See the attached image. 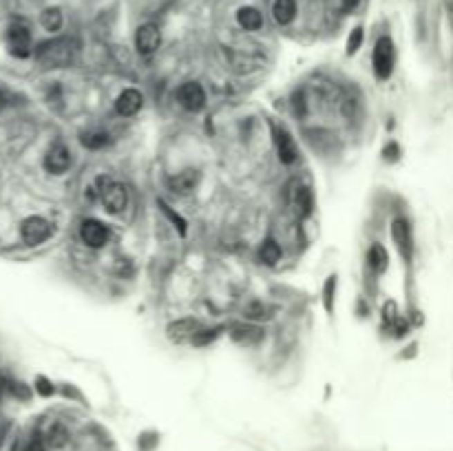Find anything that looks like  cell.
I'll use <instances>...</instances> for the list:
<instances>
[{
    "mask_svg": "<svg viewBox=\"0 0 453 451\" xmlns=\"http://www.w3.org/2000/svg\"><path fill=\"white\" fill-rule=\"evenodd\" d=\"M75 55V42L71 38H53L38 44L36 60L44 69H60V66L71 64Z\"/></svg>",
    "mask_w": 453,
    "mask_h": 451,
    "instance_id": "cell-1",
    "label": "cell"
},
{
    "mask_svg": "<svg viewBox=\"0 0 453 451\" xmlns=\"http://www.w3.org/2000/svg\"><path fill=\"white\" fill-rule=\"evenodd\" d=\"M98 195L104 204L107 212L111 215H120L129 204V193L122 184L113 182L111 177H98Z\"/></svg>",
    "mask_w": 453,
    "mask_h": 451,
    "instance_id": "cell-2",
    "label": "cell"
},
{
    "mask_svg": "<svg viewBox=\"0 0 453 451\" xmlns=\"http://www.w3.org/2000/svg\"><path fill=\"white\" fill-rule=\"evenodd\" d=\"M371 64H373V75L378 80H389L394 73V64H396V51H394V42L389 36H380L373 44V53H371Z\"/></svg>",
    "mask_w": 453,
    "mask_h": 451,
    "instance_id": "cell-3",
    "label": "cell"
},
{
    "mask_svg": "<svg viewBox=\"0 0 453 451\" xmlns=\"http://www.w3.org/2000/svg\"><path fill=\"white\" fill-rule=\"evenodd\" d=\"M53 228L51 223L44 219V217H27L20 226V234H22V241L27 246H40L42 241H47L51 237Z\"/></svg>",
    "mask_w": 453,
    "mask_h": 451,
    "instance_id": "cell-4",
    "label": "cell"
},
{
    "mask_svg": "<svg viewBox=\"0 0 453 451\" xmlns=\"http://www.w3.org/2000/svg\"><path fill=\"white\" fill-rule=\"evenodd\" d=\"M7 44H9V53L16 55V58H29L31 55V31L27 25L22 22H14L7 29Z\"/></svg>",
    "mask_w": 453,
    "mask_h": 451,
    "instance_id": "cell-5",
    "label": "cell"
},
{
    "mask_svg": "<svg viewBox=\"0 0 453 451\" xmlns=\"http://www.w3.org/2000/svg\"><path fill=\"white\" fill-rule=\"evenodd\" d=\"M177 102L190 113H199L206 107V91L199 82H184L177 89Z\"/></svg>",
    "mask_w": 453,
    "mask_h": 451,
    "instance_id": "cell-6",
    "label": "cell"
},
{
    "mask_svg": "<svg viewBox=\"0 0 453 451\" xmlns=\"http://www.w3.org/2000/svg\"><path fill=\"white\" fill-rule=\"evenodd\" d=\"M160 44H162V31L153 22H146V25L138 27V31H135V49H138V53L151 55L160 49Z\"/></svg>",
    "mask_w": 453,
    "mask_h": 451,
    "instance_id": "cell-7",
    "label": "cell"
},
{
    "mask_svg": "<svg viewBox=\"0 0 453 451\" xmlns=\"http://www.w3.org/2000/svg\"><path fill=\"white\" fill-rule=\"evenodd\" d=\"M111 230L107 223H102L100 219H84L80 223V239L89 248H102L109 243Z\"/></svg>",
    "mask_w": 453,
    "mask_h": 451,
    "instance_id": "cell-8",
    "label": "cell"
},
{
    "mask_svg": "<svg viewBox=\"0 0 453 451\" xmlns=\"http://www.w3.org/2000/svg\"><path fill=\"white\" fill-rule=\"evenodd\" d=\"M71 151L66 149L64 144H53L51 149L44 155V168L51 173V175H62L71 168Z\"/></svg>",
    "mask_w": 453,
    "mask_h": 451,
    "instance_id": "cell-9",
    "label": "cell"
},
{
    "mask_svg": "<svg viewBox=\"0 0 453 451\" xmlns=\"http://www.w3.org/2000/svg\"><path fill=\"white\" fill-rule=\"evenodd\" d=\"M203 328V325L197 321V319H179V321H173L168 323L166 328V336L171 343H190L195 334Z\"/></svg>",
    "mask_w": 453,
    "mask_h": 451,
    "instance_id": "cell-10",
    "label": "cell"
},
{
    "mask_svg": "<svg viewBox=\"0 0 453 451\" xmlns=\"http://www.w3.org/2000/svg\"><path fill=\"white\" fill-rule=\"evenodd\" d=\"M391 239L396 248H398V252L403 255V259L409 261L412 252H414V239H412V228H409V223H407V219L398 217L391 221Z\"/></svg>",
    "mask_w": 453,
    "mask_h": 451,
    "instance_id": "cell-11",
    "label": "cell"
},
{
    "mask_svg": "<svg viewBox=\"0 0 453 451\" xmlns=\"http://www.w3.org/2000/svg\"><path fill=\"white\" fill-rule=\"evenodd\" d=\"M230 336L237 345L250 347V345L261 343L266 332H264V328H259V325H252V323H237V325H232Z\"/></svg>",
    "mask_w": 453,
    "mask_h": 451,
    "instance_id": "cell-12",
    "label": "cell"
},
{
    "mask_svg": "<svg viewBox=\"0 0 453 451\" xmlns=\"http://www.w3.org/2000/svg\"><path fill=\"white\" fill-rule=\"evenodd\" d=\"M144 107V95L138 89H124L115 100V111L124 118H131L135 113H140Z\"/></svg>",
    "mask_w": 453,
    "mask_h": 451,
    "instance_id": "cell-13",
    "label": "cell"
},
{
    "mask_svg": "<svg viewBox=\"0 0 453 451\" xmlns=\"http://www.w3.org/2000/svg\"><path fill=\"white\" fill-rule=\"evenodd\" d=\"M199 171L197 168H186V171H181V173H177L175 177H171L168 179V186H171V190L173 193H177V195H190L192 190L197 188V184H199Z\"/></svg>",
    "mask_w": 453,
    "mask_h": 451,
    "instance_id": "cell-14",
    "label": "cell"
},
{
    "mask_svg": "<svg viewBox=\"0 0 453 451\" xmlns=\"http://www.w3.org/2000/svg\"><path fill=\"white\" fill-rule=\"evenodd\" d=\"M277 153H279L281 164H286V166H290L299 160L297 142H294V138L286 129H279V133H277Z\"/></svg>",
    "mask_w": 453,
    "mask_h": 451,
    "instance_id": "cell-15",
    "label": "cell"
},
{
    "mask_svg": "<svg viewBox=\"0 0 453 451\" xmlns=\"http://www.w3.org/2000/svg\"><path fill=\"white\" fill-rule=\"evenodd\" d=\"M237 22H239V27L243 31H259L264 27V16L257 7L246 5L237 9Z\"/></svg>",
    "mask_w": 453,
    "mask_h": 451,
    "instance_id": "cell-16",
    "label": "cell"
},
{
    "mask_svg": "<svg viewBox=\"0 0 453 451\" xmlns=\"http://www.w3.org/2000/svg\"><path fill=\"white\" fill-rule=\"evenodd\" d=\"M272 18L281 27L290 25L297 18V0H275V5H272Z\"/></svg>",
    "mask_w": 453,
    "mask_h": 451,
    "instance_id": "cell-17",
    "label": "cell"
},
{
    "mask_svg": "<svg viewBox=\"0 0 453 451\" xmlns=\"http://www.w3.org/2000/svg\"><path fill=\"white\" fill-rule=\"evenodd\" d=\"M294 208H297L299 217H308L312 212L314 197H312V190L308 186H297V190H294Z\"/></svg>",
    "mask_w": 453,
    "mask_h": 451,
    "instance_id": "cell-18",
    "label": "cell"
},
{
    "mask_svg": "<svg viewBox=\"0 0 453 451\" xmlns=\"http://www.w3.org/2000/svg\"><path fill=\"white\" fill-rule=\"evenodd\" d=\"M367 261H369V268L373 270L376 275H382L385 270L389 268V255L387 250L380 246V243H373L367 252Z\"/></svg>",
    "mask_w": 453,
    "mask_h": 451,
    "instance_id": "cell-19",
    "label": "cell"
},
{
    "mask_svg": "<svg viewBox=\"0 0 453 451\" xmlns=\"http://www.w3.org/2000/svg\"><path fill=\"white\" fill-rule=\"evenodd\" d=\"M62 22H64V16H62V11L58 7H47L40 14V25L49 33H58L62 29Z\"/></svg>",
    "mask_w": 453,
    "mask_h": 451,
    "instance_id": "cell-20",
    "label": "cell"
},
{
    "mask_svg": "<svg viewBox=\"0 0 453 451\" xmlns=\"http://www.w3.org/2000/svg\"><path fill=\"white\" fill-rule=\"evenodd\" d=\"M80 142L89 151H100V149H104V146L111 144V138H109V133H104V131H89V133L82 135Z\"/></svg>",
    "mask_w": 453,
    "mask_h": 451,
    "instance_id": "cell-21",
    "label": "cell"
},
{
    "mask_svg": "<svg viewBox=\"0 0 453 451\" xmlns=\"http://www.w3.org/2000/svg\"><path fill=\"white\" fill-rule=\"evenodd\" d=\"M281 259V246L275 239H266L259 248V261L266 266H275Z\"/></svg>",
    "mask_w": 453,
    "mask_h": 451,
    "instance_id": "cell-22",
    "label": "cell"
},
{
    "mask_svg": "<svg viewBox=\"0 0 453 451\" xmlns=\"http://www.w3.org/2000/svg\"><path fill=\"white\" fill-rule=\"evenodd\" d=\"M336 286H338L336 275H330V277L325 279V284H323V308H325V312H327V314H332V312H334Z\"/></svg>",
    "mask_w": 453,
    "mask_h": 451,
    "instance_id": "cell-23",
    "label": "cell"
},
{
    "mask_svg": "<svg viewBox=\"0 0 453 451\" xmlns=\"http://www.w3.org/2000/svg\"><path fill=\"white\" fill-rule=\"evenodd\" d=\"M243 317L252 319V321H261V319H268V317H270V310H268L266 303L252 301V303H248V306L243 308Z\"/></svg>",
    "mask_w": 453,
    "mask_h": 451,
    "instance_id": "cell-24",
    "label": "cell"
},
{
    "mask_svg": "<svg viewBox=\"0 0 453 451\" xmlns=\"http://www.w3.org/2000/svg\"><path fill=\"white\" fill-rule=\"evenodd\" d=\"M66 441H69V432H66L62 425H53L47 434V443L51 447H64Z\"/></svg>",
    "mask_w": 453,
    "mask_h": 451,
    "instance_id": "cell-25",
    "label": "cell"
},
{
    "mask_svg": "<svg viewBox=\"0 0 453 451\" xmlns=\"http://www.w3.org/2000/svg\"><path fill=\"white\" fill-rule=\"evenodd\" d=\"M219 336V328H212V330H208V328H201L197 334H195V338H192V345L195 347H206V345H210L214 338Z\"/></svg>",
    "mask_w": 453,
    "mask_h": 451,
    "instance_id": "cell-26",
    "label": "cell"
},
{
    "mask_svg": "<svg viewBox=\"0 0 453 451\" xmlns=\"http://www.w3.org/2000/svg\"><path fill=\"white\" fill-rule=\"evenodd\" d=\"M362 38H365V33H362V27H354L352 33H349V36H347V47H345L347 55L358 53L360 44H362Z\"/></svg>",
    "mask_w": 453,
    "mask_h": 451,
    "instance_id": "cell-27",
    "label": "cell"
},
{
    "mask_svg": "<svg viewBox=\"0 0 453 451\" xmlns=\"http://www.w3.org/2000/svg\"><path fill=\"white\" fill-rule=\"evenodd\" d=\"M157 204H160V208H162V212H164V215H166L168 219H171V221H173V223L177 226V230H179V234H186V221H184V219H181V217L177 215V212H173V208H171V206H168V204H166V201H164V199H157Z\"/></svg>",
    "mask_w": 453,
    "mask_h": 451,
    "instance_id": "cell-28",
    "label": "cell"
},
{
    "mask_svg": "<svg viewBox=\"0 0 453 451\" xmlns=\"http://www.w3.org/2000/svg\"><path fill=\"white\" fill-rule=\"evenodd\" d=\"M382 155H385V160H387V162H396L400 157V146L396 142H389L387 146H385Z\"/></svg>",
    "mask_w": 453,
    "mask_h": 451,
    "instance_id": "cell-29",
    "label": "cell"
},
{
    "mask_svg": "<svg viewBox=\"0 0 453 451\" xmlns=\"http://www.w3.org/2000/svg\"><path fill=\"white\" fill-rule=\"evenodd\" d=\"M38 392L42 394V396H51V394H53V385H51L47 378L40 376V378H38Z\"/></svg>",
    "mask_w": 453,
    "mask_h": 451,
    "instance_id": "cell-30",
    "label": "cell"
},
{
    "mask_svg": "<svg viewBox=\"0 0 453 451\" xmlns=\"http://www.w3.org/2000/svg\"><path fill=\"white\" fill-rule=\"evenodd\" d=\"M25 451H47V449H44V443L40 441V438H36V441H31V443L27 445Z\"/></svg>",
    "mask_w": 453,
    "mask_h": 451,
    "instance_id": "cell-31",
    "label": "cell"
},
{
    "mask_svg": "<svg viewBox=\"0 0 453 451\" xmlns=\"http://www.w3.org/2000/svg\"><path fill=\"white\" fill-rule=\"evenodd\" d=\"M5 104V95H3V91H0V107Z\"/></svg>",
    "mask_w": 453,
    "mask_h": 451,
    "instance_id": "cell-32",
    "label": "cell"
}]
</instances>
